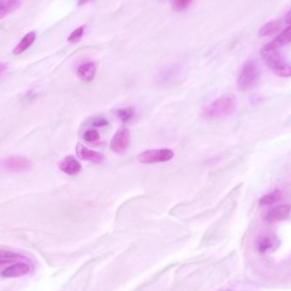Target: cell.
<instances>
[{
    "instance_id": "cell-1",
    "label": "cell",
    "mask_w": 291,
    "mask_h": 291,
    "mask_svg": "<svg viewBox=\"0 0 291 291\" xmlns=\"http://www.w3.org/2000/svg\"><path fill=\"white\" fill-rule=\"evenodd\" d=\"M238 101L233 94H226L216 98L203 108L202 116L208 120H219L233 115L237 110Z\"/></svg>"
},
{
    "instance_id": "cell-2",
    "label": "cell",
    "mask_w": 291,
    "mask_h": 291,
    "mask_svg": "<svg viewBox=\"0 0 291 291\" xmlns=\"http://www.w3.org/2000/svg\"><path fill=\"white\" fill-rule=\"evenodd\" d=\"M261 69L255 59H249L242 66L237 80L238 88L242 92L250 91L258 84Z\"/></svg>"
},
{
    "instance_id": "cell-3",
    "label": "cell",
    "mask_w": 291,
    "mask_h": 291,
    "mask_svg": "<svg viewBox=\"0 0 291 291\" xmlns=\"http://www.w3.org/2000/svg\"><path fill=\"white\" fill-rule=\"evenodd\" d=\"M174 157V151L170 149H151L137 155V160L141 163L151 164L167 162Z\"/></svg>"
},
{
    "instance_id": "cell-4",
    "label": "cell",
    "mask_w": 291,
    "mask_h": 291,
    "mask_svg": "<svg viewBox=\"0 0 291 291\" xmlns=\"http://www.w3.org/2000/svg\"><path fill=\"white\" fill-rule=\"evenodd\" d=\"M266 63L276 76L282 78H289L291 76V65L281 53L276 52L265 56Z\"/></svg>"
},
{
    "instance_id": "cell-5",
    "label": "cell",
    "mask_w": 291,
    "mask_h": 291,
    "mask_svg": "<svg viewBox=\"0 0 291 291\" xmlns=\"http://www.w3.org/2000/svg\"><path fill=\"white\" fill-rule=\"evenodd\" d=\"M0 167L4 170L20 173L29 170L32 167V162L26 157L16 156L1 160Z\"/></svg>"
},
{
    "instance_id": "cell-6",
    "label": "cell",
    "mask_w": 291,
    "mask_h": 291,
    "mask_svg": "<svg viewBox=\"0 0 291 291\" xmlns=\"http://www.w3.org/2000/svg\"><path fill=\"white\" fill-rule=\"evenodd\" d=\"M131 141V133L127 128L119 129L112 137L110 149L116 154H122L128 150Z\"/></svg>"
},
{
    "instance_id": "cell-7",
    "label": "cell",
    "mask_w": 291,
    "mask_h": 291,
    "mask_svg": "<svg viewBox=\"0 0 291 291\" xmlns=\"http://www.w3.org/2000/svg\"><path fill=\"white\" fill-rule=\"evenodd\" d=\"M290 41H291V28L288 26L285 28V30H283L281 33L272 40V42L268 43L265 46H263L262 49V56L265 57L272 53L278 52L281 47L287 46Z\"/></svg>"
},
{
    "instance_id": "cell-8",
    "label": "cell",
    "mask_w": 291,
    "mask_h": 291,
    "mask_svg": "<svg viewBox=\"0 0 291 291\" xmlns=\"http://www.w3.org/2000/svg\"><path fill=\"white\" fill-rule=\"evenodd\" d=\"M181 74V67L178 64L168 66L166 69H162L157 76V82L160 85H170L177 81Z\"/></svg>"
},
{
    "instance_id": "cell-9",
    "label": "cell",
    "mask_w": 291,
    "mask_h": 291,
    "mask_svg": "<svg viewBox=\"0 0 291 291\" xmlns=\"http://www.w3.org/2000/svg\"><path fill=\"white\" fill-rule=\"evenodd\" d=\"M31 267L25 262H17L16 264L8 266L1 272V276L4 278H19L28 274Z\"/></svg>"
},
{
    "instance_id": "cell-10",
    "label": "cell",
    "mask_w": 291,
    "mask_h": 291,
    "mask_svg": "<svg viewBox=\"0 0 291 291\" xmlns=\"http://www.w3.org/2000/svg\"><path fill=\"white\" fill-rule=\"evenodd\" d=\"M60 170L68 175H76L81 170V164L73 156H68L58 164Z\"/></svg>"
},
{
    "instance_id": "cell-11",
    "label": "cell",
    "mask_w": 291,
    "mask_h": 291,
    "mask_svg": "<svg viewBox=\"0 0 291 291\" xmlns=\"http://www.w3.org/2000/svg\"><path fill=\"white\" fill-rule=\"evenodd\" d=\"M290 206L289 205H280V206L274 207L269 210L266 215L265 220L269 223L278 222L282 221L288 218L290 215Z\"/></svg>"
},
{
    "instance_id": "cell-12",
    "label": "cell",
    "mask_w": 291,
    "mask_h": 291,
    "mask_svg": "<svg viewBox=\"0 0 291 291\" xmlns=\"http://www.w3.org/2000/svg\"><path fill=\"white\" fill-rule=\"evenodd\" d=\"M77 155L82 160H88L92 163L100 164L105 160V157L97 151L90 150L80 144L77 145Z\"/></svg>"
},
{
    "instance_id": "cell-13",
    "label": "cell",
    "mask_w": 291,
    "mask_h": 291,
    "mask_svg": "<svg viewBox=\"0 0 291 291\" xmlns=\"http://www.w3.org/2000/svg\"><path fill=\"white\" fill-rule=\"evenodd\" d=\"M97 67L93 62H86L79 66L77 76L79 79L85 82H91L95 78Z\"/></svg>"
},
{
    "instance_id": "cell-14",
    "label": "cell",
    "mask_w": 291,
    "mask_h": 291,
    "mask_svg": "<svg viewBox=\"0 0 291 291\" xmlns=\"http://www.w3.org/2000/svg\"><path fill=\"white\" fill-rule=\"evenodd\" d=\"M277 240L270 235L261 236L256 242V248L259 252L267 253L274 249Z\"/></svg>"
},
{
    "instance_id": "cell-15",
    "label": "cell",
    "mask_w": 291,
    "mask_h": 291,
    "mask_svg": "<svg viewBox=\"0 0 291 291\" xmlns=\"http://www.w3.org/2000/svg\"><path fill=\"white\" fill-rule=\"evenodd\" d=\"M35 39H36V33L34 32H29V33H26V35L23 37V39L17 44V46L14 48V54L20 55L24 52H26V50L33 45Z\"/></svg>"
},
{
    "instance_id": "cell-16",
    "label": "cell",
    "mask_w": 291,
    "mask_h": 291,
    "mask_svg": "<svg viewBox=\"0 0 291 291\" xmlns=\"http://www.w3.org/2000/svg\"><path fill=\"white\" fill-rule=\"evenodd\" d=\"M21 2L17 0H3L0 1V20L9 16L10 13L19 8Z\"/></svg>"
},
{
    "instance_id": "cell-17",
    "label": "cell",
    "mask_w": 291,
    "mask_h": 291,
    "mask_svg": "<svg viewBox=\"0 0 291 291\" xmlns=\"http://www.w3.org/2000/svg\"><path fill=\"white\" fill-rule=\"evenodd\" d=\"M283 197V193L280 190H275L271 193L266 194L265 196H262L260 200V204L267 206V205H272L274 203H278Z\"/></svg>"
},
{
    "instance_id": "cell-18",
    "label": "cell",
    "mask_w": 291,
    "mask_h": 291,
    "mask_svg": "<svg viewBox=\"0 0 291 291\" xmlns=\"http://www.w3.org/2000/svg\"><path fill=\"white\" fill-rule=\"evenodd\" d=\"M19 260H26L23 255L10 251H0V266Z\"/></svg>"
},
{
    "instance_id": "cell-19",
    "label": "cell",
    "mask_w": 291,
    "mask_h": 291,
    "mask_svg": "<svg viewBox=\"0 0 291 291\" xmlns=\"http://www.w3.org/2000/svg\"><path fill=\"white\" fill-rule=\"evenodd\" d=\"M280 29V23L278 22H270L262 26L260 30V35L262 37H267L278 33Z\"/></svg>"
},
{
    "instance_id": "cell-20",
    "label": "cell",
    "mask_w": 291,
    "mask_h": 291,
    "mask_svg": "<svg viewBox=\"0 0 291 291\" xmlns=\"http://www.w3.org/2000/svg\"><path fill=\"white\" fill-rule=\"evenodd\" d=\"M116 115L122 122H128L134 117V108H132V107L119 108L116 111Z\"/></svg>"
},
{
    "instance_id": "cell-21",
    "label": "cell",
    "mask_w": 291,
    "mask_h": 291,
    "mask_svg": "<svg viewBox=\"0 0 291 291\" xmlns=\"http://www.w3.org/2000/svg\"><path fill=\"white\" fill-rule=\"evenodd\" d=\"M191 3L192 2L190 0H176L171 2V8L174 11H182L186 10Z\"/></svg>"
},
{
    "instance_id": "cell-22",
    "label": "cell",
    "mask_w": 291,
    "mask_h": 291,
    "mask_svg": "<svg viewBox=\"0 0 291 291\" xmlns=\"http://www.w3.org/2000/svg\"><path fill=\"white\" fill-rule=\"evenodd\" d=\"M84 33H85V26H79L78 28L73 31L68 38V40L70 43L79 42L82 39V37L84 36Z\"/></svg>"
},
{
    "instance_id": "cell-23",
    "label": "cell",
    "mask_w": 291,
    "mask_h": 291,
    "mask_svg": "<svg viewBox=\"0 0 291 291\" xmlns=\"http://www.w3.org/2000/svg\"><path fill=\"white\" fill-rule=\"evenodd\" d=\"M83 137H84V139H85V141H86V142H88V143H93V142L99 140V138H100V134H99V132H98L97 130L92 129V130H88V131L85 132Z\"/></svg>"
},
{
    "instance_id": "cell-24",
    "label": "cell",
    "mask_w": 291,
    "mask_h": 291,
    "mask_svg": "<svg viewBox=\"0 0 291 291\" xmlns=\"http://www.w3.org/2000/svg\"><path fill=\"white\" fill-rule=\"evenodd\" d=\"M108 121L105 120V118H98L97 120L94 121L93 122V126L97 127V128H102V127H105L108 125Z\"/></svg>"
},
{
    "instance_id": "cell-25",
    "label": "cell",
    "mask_w": 291,
    "mask_h": 291,
    "mask_svg": "<svg viewBox=\"0 0 291 291\" xmlns=\"http://www.w3.org/2000/svg\"><path fill=\"white\" fill-rule=\"evenodd\" d=\"M7 67L5 64H3V63H1L0 62V76L3 75V73L6 71Z\"/></svg>"
}]
</instances>
